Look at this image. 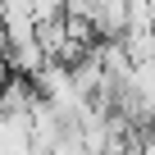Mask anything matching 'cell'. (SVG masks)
<instances>
[{"label":"cell","instance_id":"6da1fadb","mask_svg":"<svg viewBox=\"0 0 155 155\" xmlns=\"http://www.w3.org/2000/svg\"><path fill=\"white\" fill-rule=\"evenodd\" d=\"M137 155H155V141H150V146H146V150H137Z\"/></svg>","mask_w":155,"mask_h":155}]
</instances>
